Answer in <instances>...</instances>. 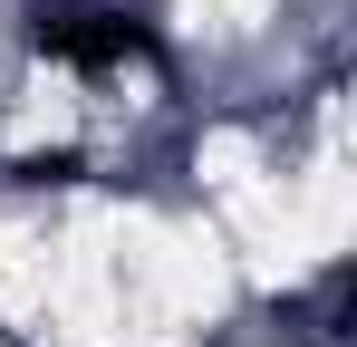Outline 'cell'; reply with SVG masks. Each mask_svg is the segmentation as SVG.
Segmentation results:
<instances>
[{
    "label": "cell",
    "instance_id": "1",
    "mask_svg": "<svg viewBox=\"0 0 357 347\" xmlns=\"http://www.w3.org/2000/svg\"><path fill=\"white\" fill-rule=\"evenodd\" d=\"M59 58L77 68H126V58H155V39L135 29V20H107V10H87V20H59V29H39Z\"/></svg>",
    "mask_w": 357,
    "mask_h": 347
}]
</instances>
